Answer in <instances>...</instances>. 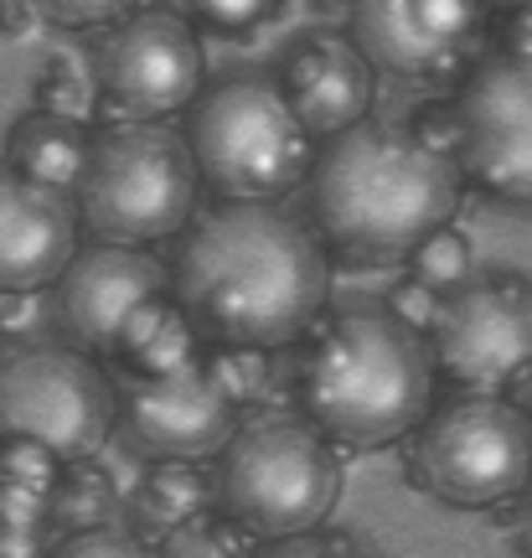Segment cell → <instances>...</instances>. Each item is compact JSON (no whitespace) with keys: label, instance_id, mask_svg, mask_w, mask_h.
I'll use <instances>...</instances> for the list:
<instances>
[{"label":"cell","instance_id":"obj_1","mask_svg":"<svg viewBox=\"0 0 532 558\" xmlns=\"http://www.w3.org/2000/svg\"><path fill=\"white\" fill-rule=\"evenodd\" d=\"M171 295L207 347H295L331 300V254L279 202H222L192 222Z\"/></svg>","mask_w":532,"mask_h":558},{"label":"cell","instance_id":"obj_2","mask_svg":"<svg viewBox=\"0 0 532 558\" xmlns=\"http://www.w3.org/2000/svg\"><path fill=\"white\" fill-rule=\"evenodd\" d=\"M311 218L326 254L362 269L409 259L460 207V171L409 124L356 120L311 160Z\"/></svg>","mask_w":532,"mask_h":558},{"label":"cell","instance_id":"obj_3","mask_svg":"<svg viewBox=\"0 0 532 558\" xmlns=\"http://www.w3.org/2000/svg\"><path fill=\"white\" fill-rule=\"evenodd\" d=\"M300 414L331 445L383 450L434 409V367L424 337L388 316L383 300L326 305L295 341Z\"/></svg>","mask_w":532,"mask_h":558},{"label":"cell","instance_id":"obj_4","mask_svg":"<svg viewBox=\"0 0 532 558\" xmlns=\"http://www.w3.org/2000/svg\"><path fill=\"white\" fill-rule=\"evenodd\" d=\"M202 177L177 130L160 120H119L88 135V160L73 186L78 228L94 243L156 248L197 218Z\"/></svg>","mask_w":532,"mask_h":558},{"label":"cell","instance_id":"obj_5","mask_svg":"<svg viewBox=\"0 0 532 558\" xmlns=\"http://www.w3.org/2000/svg\"><path fill=\"white\" fill-rule=\"evenodd\" d=\"M341 497L336 445L305 414L238 418L217 450L213 501L258 543L316 533Z\"/></svg>","mask_w":532,"mask_h":558},{"label":"cell","instance_id":"obj_6","mask_svg":"<svg viewBox=\"0 0 532 558\" xmlns=\"http://www.w3.org/2000/svg\"><path fill=\"white\" fill-rule=\"evenodd\" d=\"M186 150L222 202H279L311 177L316 140L269 78H228L192 99Z\"/></svg>","mask_w":532,"mask_h":558},{"label":"cell","instance_id":"obj_7","mask_svg":"<svg viewBox=\"0 0 532 558\" xmlns=\"http://www.w3.org/2000/svg\"><path fill=\"white\" fill-rule=\"evenodd\" d=\"M403 476L455 512L522 497L532 476V418L501 393H460L403 435Z\"/></svg>","mask_w":532,"mask_h":558},{"label":"cell","instance_id":"obj_8","mask_svg":"<svg viewBox=\"0 0 532 558\" xmlns=\"http://www.w3.org/2000/svg\"><path fill=\"white\" fill-rule=\"evenodd\" d=\"M114 429V378L78 347H21L0 357V435L47 445L52 456L88 460Z\"/></svg>","mask_w":532,"mask_h":558},{"label":"cell","instance_id":"obj_9","mask_svg":"<svg viewBox=\"0 0 532 558\" xmlns=\"http://www.w3.org/2000/svg\"><path fill=\"white\" fill-rule=\"evenodd\" d=\"M424 352L439 378L460 393H501L532 362V295L522 275L460 279L439 295Z\"/></svg>","mask_w":532,"mask_h":558},{"label":"cell","instance_id":"obj_10","mask_svg":"<svg viewBox=\"0 0 532 558\" xmlns=\"http://www.w3.org/2000/svg\"><path fill=\"white\" fill-rule=\"evenodd\" d=\"M455 171L507 207L532 197V73L522 58L492 52L466 68L455 94Z\"/></svg>","mask_w":532,"mask_h":558},{"label":"cell","instance_id":"obj_11","mask_svg":"<svg viewBox=\"0 0 532 558\" xmlns=\"http://www.w3.org/2000/svg\"><path fill=\"white\" fill-rule=\"evenodd\" d=\"M352 47L398 83L460 78L492 37V0H347Z\"/></svg>","mask_w":532,"mask_h":558},{"label":"cell","instance_id":"obj_12","mask_svg":"<svg viewBox=\"0 0 532 558\" xmlns=\"http://www.w3.org/2000/svg\"><path fill=\"white\" fill-rule=\"evenodd\" d=\"M99 88H104V120H166L192 109L202 94V41L171 11H130L109 26L99 41Z\"/></svg>","mask_w":532,"mask_h":558},{"label":"cell","instance_id":"obj_13","mask_svg":"<svg viewBox=\"0 0 532 558\" xmlns=\"http://www.w3.org/2000/svg\"><path fill=\"white\" fill-rule=\"evenodd\" d=\"M114 424L150 460H213L238 424V409L213 388V378L186 367L177 378H119Z\"/></svg>","mask_w":532,"mask_h":558},{"label":"cell","instance_id":"obj_14","mask_svg":"<svg viewBox=\"0 0 532 558\" xmlns=\"http://www.w3.org/2000/svg\"><path fill=\"white\" fill-rule=\"evenodd\" d=\"M171 290V269L150 248L130 243H88L58 275V320L83 357L104 362L124 316L150 295Z\"/></svg>","mask_w":532,"mask_h":558},{"label":"cell","instance_id":"obj_15","mask_svg":"<svg viewBox=\"0 0 532 558\" xmlns=\"http://www.w3.org/2000/svg\"><path fill=\"white\" fill-rule=\"evenodd\" d=\"M78 207L68 192L0 171V295H37L58 284L78 254Z\"/></svg>","mask_w":532,"mask_h":558},{"label":"cell","instance_id":"obj_16","mask_svg":"<svg viewBox=\"0 0 532 558\" xmlns=\"http://www.w3.org/2000/svg\"><path fill=\"white\" fill-rule=\"evenodd\" d=\"M373 88L377 73L367 68V58L352 47V37H331V32L295 41L279 68V94L311 140H331L356 120H367Z\"/></svg>","mask_w":532,"mask_h":558},{"label":"cell","instance_id":"obj_17","mask_svg":"<svg viewBox=\"0 0 532 558\" xmlns=\"http://www.w3.org/2000/svg\"><path fill=\"white\" fill-rule=\"evenodd\" d=\"M202 352H207V341L197 337V326L186 320L177 295L166 290V295H150L124 316L104 362L119 378H177L186 367H197Z\"/></svg>","mask_w":532,"mask_h":558},{"label":"cell","instance_id":"obj_18","mask_svg":"<svg viewBox=\"0 0 532 558\" xmlns=\"http://www.w3.org/2000/svg\"><path fill=\"white\" fill-rule=\"evenodd\" d=\"M83 160H88V124L78 120H58V114H21L11 140H5V171H16L26 181H41L52 192H68L83 177Z\"/></svg>","mask_w":532,"mask_h":558},{"label":"cell","instance_id":"obj_19","mask_svg":"<svg viewBox=\"0 0 532 558\" xmlns=\"http://www.w3.org/2000/svg\"><path fill=\"white\" fill-rule=\"evenodd\" d=\"M217 507L213 501V476L202 471L197 460H150V471L140 476L135 497H130V533H140L145 543L166 538L171 527H181L186 518H197Z\"/></svg>","mask_w":532,"mask_h":558},{"label":"cell","instance_id":"obj_20","mask_svg":"<svg viewBox=\"0 0 532 558\" xmlns=\"http://www.w3.org/2000/svg\"><path fill=\"white\" fill-rule=\"evenodd\" d=\"M62 476V460L21 435H0V512L11 518H47L52 486Z\"/></svg>","mask_w":532,"mask_h":558},{"label":"cell","instance_id":"obj_21","mask_svg":"<svg viewBox=\"0 0 532 558\" xmlns=\"http://www.w3.org/2000/svg\"><path fill=\"white\" fill-rule=\"evenodd\" d=\"M114 518H119V492L114 476L99 465V456L68 460L58 486H52V501H47L52 533H83V527H104Z\"/></svg>","mask_w":532,"mask_h":558},{"label":"cell","instance_id":"obj_22","mask_svg":"<svg viewBox=\"0 0 532 558\" xmlns=\"http://www.w3.org/2000/svg\"><path fill=\"white\" fill-rule=\"evenodd\" d=\"M258 538L249 527H238L228 512H197L186 518L181 527H171L166 538H156V558H254Z\"/></svg>","mask_w":532,"mask_h":558},{"label":"cell","instance_id":"obj_23","mask_svg":"<svg viewBox=\"0 0 532 558\" xmlns=\"http://www.w3.org/2000/svg\"><path fill=\"white\" fill-rule=\"evenodd\" d=\"M160 11L181 16L192 32H213V37H254L258 26L285 11V0H160Z\"/></svg>","mask_w":532,"mask_h":558},{"label":"cell","instance_id":"obj_24","mask_svg":"<svg viewBox=\"0 0 532 558\" xmlns=\"http://www.w3.org/2000/svg\"><path fill=\"white\" fill-rule=\"evenodd\" d=\"M202 373L213 378V388L233 403L238 414L254 409L269 393V352H254V347H207Z\"/></svg>","mask_w":532,"mask_h":558},{"label":"cell","instance_id":"obj_25","mask_svg":"<svg viewBox=\"0 0 532 558\" xmlns=\"http://www.w3.org/2000/svg\"><path fill=\"white\" fill-rule=\"evenodd\" d=\"M471 264H475V254H471V239L460 233V228H434L430 239H419L414 248H409V275L414 279H424L430 290H455L460 279H471Z\"/></svg>","mask_w":532,"mask_h":558},{"label":"cell","instance_id":"obj_26","mask_svg":"<svg viewBox=\"0 0 532 558\" xmlns=\"http://www.w3.org/2000/svg\"><path fill=\"white\" fill-rule=\"evenodd\" d=\"M32 104H37V114H58V120H78L83 124L88 120V109H94V88H88V78H83L68 58H52L37 73Z\"/></svg>","mask_w":532,"mask_h":558},{"label":"cell","instance_id":"obj_27","mask_svg":"<svg viewBox=\"0 0 532 558\" xmlns=\"http://www.w3.org/2000/svg\"><path fill=\"white\" fill-rule=\"evenodd\" d=\"M47 558H156V543H145L140 533L104 522V527H83V533H62Z\"/></svg>","mask_w":532,"mask_h":558},{"label":"cell","instance_id":"obj_28","mask_svg":"<svg viewBox=\"0 0 532 558\" xmlns=\"http://www.w3.org/2000/svg\"><path fill=\"white\" fill-rule=\"evenodd\" d=\"M254 558H383L367 538L356 533H295V538H275V543H258Z\"/></svg>","mask_w":532,"mask_h":558},{"label":"cell","instance_id":"obj_29","mask_svg":"<svg viewBox=\"0 0 532 558\" xmlns=\"http://www.w3.org/2000/svg\"><path fill=\"white\" fill-rule=\"evenodd\" d=\"M37 11L47 21H58V26H114L119 16H130L135 11V0H37Z\"/></svg>","mask_w":532,"mask_h":558},{"label":"cell","instance_id":"obj_30","mask_svg":"<svg viewBox=\"0 0 532 558\" xmlns=\"http://www.w3.org/2000/svg\"><path fill=\"white\" fill-rule=\"evenodd\" d=\"M383 305H388V316H394V320H403L409 331H419V337H424V331H430V320H434V311H439V290H430L424 279L409 275V279H398L394 295L383 300Z\"/></svg>","mask_w":532,"mask_h":558},{"label":"cell","instance_id":"obj_31","mask_svg":"<svg viewBox=\"0 0 532 558\" xmlns=\"http://www.w3.org/2000/svg\"><path fill=\"white\" fill-rule=\"evenodd\" d=\"M47 554H52V522L0 512V558H47Z\"/></svg>","mask_w":532,"mask_h":558},{"label":"cell","instance_id":"obj_32","mask_svg":"<svg viewBox=\"0 0 532 558\" xmlns=\"http://www.w3.org/2000/svg\"><path fill=\"white\" fill-rule=\"evenodd\" d=\"M409 130H414L430 150H439V156L455 160V140H460V124H455V104H430V109H419L414 120H409Z\"/></svg>","mask_w":532,"mask_h":558},{"label":"cell","instance_id":"obj_33","mask_svg":"<svg viewBox=\"0 0 532 558\" xmlns=\"http://www.w3.org/2000/svg\"><path fill=\"white\" fill-rule=\"evenodd\" d=\"M37 26H41L37 0H0V37L5 41L37 37Z\"/></svg>","mask_w":532,"mask_h":558},{"label":"cell","instance_id":"obj_34","mask_svg":"<svg viewBox=\"0 0 532 558\" xmlns=\"http://www.w3.org/2000/svg\"><path fill=\"white\" fill-rule=\"evenodd\" d=\"M501 52L528 62V52H532V11L528 5H522V11H507V26H501Z\"/></svg>","mask_w":532,"mask_h":558},{"label":"cell","instance_id":"obj_35","mask_svg":"<svg viewBox=\"0 0 532 558\" xmlns=\"http://www.w3.org/2000/svg\"><path fill=\"white\" fill-rule=\"evenodd\" d=\"M311 11H321V16H347V0H311Z\"/></svg>","mask_w":532,"mask_h":558},{"label":"cell","instance_id":"obj_36","mask_svg":"<svg viewBox=\"0 0 532 558\" xmlns=\"http://www.w3.org/2000/svg\"><path fill=\"white\" fill-rule=\"evenodd\" d=\"M492 5H501V11H522L528 0H492Z\"/></svg>","mask_w":532,"mask_h":558}]
</instances>
